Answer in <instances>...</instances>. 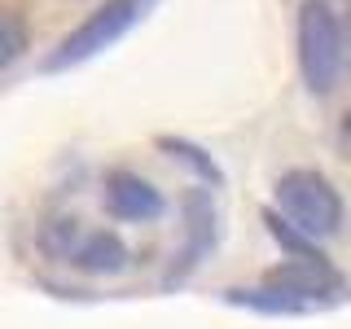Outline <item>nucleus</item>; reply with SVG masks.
<instances>
[{"instance_id":"f257e3e1","label":"nucleus","mask_w":351,"mask_h":329,"mask_svg":"<svg viewBox=\"0 0 351 329\" xmlns=\"http://www.w3.org/2000/svg\"><path fill=\"white\" fill-rule=\"evenodd\" d=\"M277 202L285 219L307 237H329L343 224V197L316 171H285L277 180Z\"/></svg>"},{"instance_id":"f03ea898","label":"nucleus","mask_w":351,"mask_h":329,"mask_svg":"<svg viewBox=\"0 0 351 329\" xmlns=\"http://www.w3.org/2000/svg\"><path fill=\"white\" fill-rule=\"evenodd\" d=\"M299 66L312 93H329L343 71V31L321 0H307L299 18Z\"/></svg>"},{"instance_id":"7ed1b4c3","label":"nucleus","mask_w":351,"mask_h":329,"mask_svg":"<svg viewBox=\"0 0 351 329\" xmlns=\"http://www.w3.org/2000/svg\"><path fill=\"white\" fill-rule=\"evenodd\" d=\"M149 0H110V5H101L93 18L84 22L80 31H75L71 40L62 44L58 53L49 58V71H62V66H71V62H84V58H93L97 49H106V44H114L123 31L132 27V22L141 18V9H145Z\"/></svg>"},{"instance_id":"20e7f679","label":"nucleus","mask_w":351,"mask_h":329,"mask_svg":"<svg viewBox=\"0 0 351 329\" xmlns=\"http://www.w3.org/2000/svg\"><path fill=\"white\" fill-rule=\"evenodd\" d=\"M268 290L285 294V303H312L321 294H338V277L321 255H299L268 272Z\"/></svg>"},{"instance_id":"39448f33","label":"nucleus","mask_w":351,"mask_h":329,"mask_svg":"<svg viewBox=\"0 0 351 329\" xmlns=\"http://www.w3.org/2000/svg\"><path fill=\"white\" fill-rule=\"evenodd\" d=\"M106 206L119 219H154L162 211V193L132 171H110L106 175Z\"/></svg>"},{"instance_id":"423d86ee","label":"nucleus","mask_w":351,"mask_h":329,"mask_svg":"<svg viewBox=\"0 0 351 329\" xmlns=\"http://www.w3.org/2000/svg\"><path fill=\"white\" fill-rule=\"evenodd\" d=\"M71 259L88 272H119L128 263V250L114 233H93L88 241H80V246L71 250Z\"/></svg>"}]
</instances>
